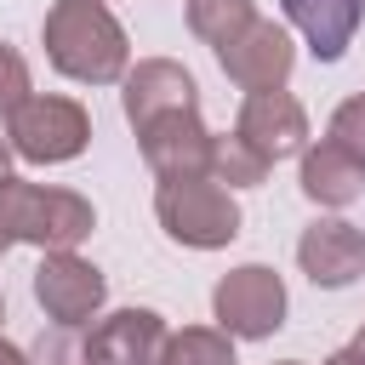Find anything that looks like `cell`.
Wrapping results in <instances>:
<instances>
[{"label":"cell","mask_w":365,"mask_h":365,"mask_svg":"<svg viewBox=\"0 0 365 365\" xmlns=\"http://www.w3.org/2000/svg\"><path fill=\"white\" fill-rule=\"evenodd\" d=\"M40 46L46 63L74 86H120L131 68V40L103 0H51Z\"/></svg>","instance_id":"obj_1"},{"label":"cell","mask_w":365,"mask_h":365,"mask_svg":"<svg viewBox=\"0 0 365 365\" xmlns=\"http://www.w3.org/2000/svg\"><path fill=\"white\" fill-rule=\"evenodd\" d=\"M154 217L171 245L188 251H222L240 240V200L217 177H160L154 188Z\"/></svg>","instance_id":"obj_2"},{"label":"cell","mask_w":365,"mask_h":365,"mask_svg":"<svg viewBox=\"0 0 365 365\" xmlns=\"http://www.w3.org/2000/svg\"><path fill=\"white\" fill-rule=\"evenodd\" d=\"M0 222L11 228L17 245L74 251V245L97 228V211H91V200L74 194V188H40V182L11 177V182L0 188Z\"/></svg>","instance_id":"obj_3"},{"label":"cell","mask_w":365,"mask_h":365,"mask_svg":"<svg viewBox=\"0 0 365 365\" xmlns=\"http://www.w3.org/2000/svg\"><path fill=\"white\" fill-rule=\"evenodd\" d=\"M6 143H11V154L29 160V165L80 160L86 143H91V114H86V103H74V97L34 91L29 103H17V108L6 114Z\"/></svg>","instance_id":"obj_4"},{"label":"cell","mask_w":365,"mask_h":365,"mask_svg":"<svg viewBox=\"0 0 365 365\" xmlns=\"http://www.w3.org/2000/svg\"><path fill=\"white\" fill-rule=\"evenodd\" d=\"M285 279L268 268V262H240V268H228L222 279H217V291H211V319L228 331V336H240V342H262V336H274L279 325H285Z\"/></svg>","instance_id":"obj_5"},{"label":"cell","mask_w":365,"mask_h":365,"mask_svg":"<svg viewBox=\"0 0 365 365\" xmlns=\"http://www.w3.org/2000/svg\"><path fill=\"white\" fill-rule=\"evenodd\" d=\"M103 297H108V279L91 257L80 251H40V268H34V302L51 325H91L103 314Z\"/></svg>","instance_id":"obj_6"},{"label":"cell","mask_w":365,"mask_h":365,"mask_svg":"<svg viewBox=\"0 0 365 365\" xmlns=\"http://www.w3.org/2000/svg\"><path fill=\"white\" fill-rule=\"evenodd\" d=\"M171 325L154 308H114L86 325V365H165Z\"/></svg>","instance_id":"obj_7"},{"label":"cell","mask_w":365,"mask_h":365,"mask_svg":"<svg viewBox=\"0 0 365 365\" xmlns=\"http://www.w3.org/2000/svg\"><path fill=\"white\" fill-rule=\"evenodd\" d=\"M217 63H222V74H228L240 91H268V86H285V80H291L297 46H291V29H285V23L257 17V23L240 29L228 46H217Z\"/></svg>","instance_id":"obj_8"},{"label":"cell","mask_w":365,"mask_h":365,"mask_svg":"<svg viewBox=\"0 0 365 365\" xmlns=\"http://www.w3.org/2000/svg\"><path fill=\"white\" fill-rule=\"evenodd\" d=\"M120 108H125V125L143 131L148 120L160 114H177V108H200V86L182 63L171 57H137L120 80Z\"/></svg>","instance_id":"obj_9"},{"label":"cell","mask_w":365,"mask_h":365,"mask_svg":"<svg viewBox=\"0 0 365 365\" xmlns=\"http://www.w3.org/2000/svg\"><path fill=\"white\" fill-rule=\"evenodd\" d=\"M234 131H240L262 160H274V165H279V160H291V154H302V148H308V108H302L285 86L245 91Z\"/></svg>","instance_id":"obj_10"},{"label":"cell","mask_w":365,"mask_h":365,"mask_svg":"<svg viewBox=\"0 0 365 365\" xmlns=\"http://www.w3.org/2000/svg\"><path fill=\"white\" fill-rule=\"evenodd\" d=\"M211 137L200 108H177V114H160L137 131V148H143V165L154 177H205L211 171Z\"/></svg>","instance_id":"obj_11"},{"label":"cell","mask_w":365,"mask_h":365,"mask_svg":"<svg viewBox=\"0 0 365 365\" xmlns=\"http://www.w3.org/2000/svg\"><path fill=\"white\" fill-rule=\"evenodd\" d=\"M297 268L319 291H342V285L365 279V234L348 217H314L297 240Z\"/></svg>","instance_id":"obj_12"},{"label":"cell","mask_w":365,"mask_h":365,"mask_svg":"<svg viewBox=\"0 0 365 365\" xmlns=\"http://www.w3.org/2000/svg\"><path fill=\"white\" fill-rule=\"evenodd\" d=\"M297 160H302L297 182H302V194H308L319 211H342V205H354V200L365 194V160L348 154L342 143L319 137V143H308Z\"/></svg>","instance_id":"obj_13"},{"label":"cell","mask_w":365,"mask_h":365,"mask_svg":"<svg viewBox=\"0 0 365 365\" xmlns=\"http://www.w3.org/2000/svg\"><path fill=\"white\" fill-rule=\"evenodd\" d=\"M279 11L319 63H342V51L365 23V0H279Z\"/></svg>","instance_id":"obj_14"},{"label":"cell","mask_w":365,"mask_h":365,"mask_svg":"<svg viewBox=\"0 0 365 365\" xmlns=\"http://www.w3.org/2000/svg\"><path fill=\"white\" fill-rule=\"evenodd\" d=\"M268 171H274V160H262L240 131L211 137V171H205V177H217L222 188H262Z\"/></svg>","instance_id":"obj_15"},{"label":"cell","mask_w":365,"mask_h":365,"mask_svg":"<svg viewBox=\"0 0 365 365\" xmlns=\"http://www.w3.org/2000/svg\"><path fill=\"white\" fill-rule=\"evenodd\" d=\"M182 6H188V34L205 40L211 51L257 23V0H182Z\"/></svg>","instance_id":"obj_16"},{"label":"cell","mask_w":365,"mask_h":365,"mask_svg":"<svg viewBox=\"0 0 365 365\" xmlns=\"http://www.w3.org/2000/svg\"><path fill=\"white\" fill-rule=\"evenodd\" d=\"M165 365H240V354L222 325H182L165 342Z\"/></svg>","instance_id":"obj_17"},{"label":"cell","mask_w":365,"mask_h":365,"mask_svg":"<svg viewBox=\"0 0 365 365\" xmlns=\"http://www.w3.org/2000/svg\"><path fill=\"white\" fill-rule=\"evenodd\" d=\"M29 365H86V325H46L29 342Z\"/></svg>","instance_id":"obj_18"},{"label":"cell","mask_w":365,"mask_h":365,"mask_svg":"<svg viewBox=\"0 0 365 365\" xmlns=\"http://www.w3.org/2000/svg\"><path fill=\"white\" fill-rule=\"evenodd\" d=\"M325 137H331V143H342L348 154H359V160H365V91H354V97H342V103L331 108Z\"/></svg>","instance_id":"obj_19"},{"label":"cell","mask_w":365,"mask_h":365,"mask_svg":"<svg viewBox=\"0 0 365 365\" xmlns=\"http://www.w3.org/2000/svg\"><path fill=\"white\" fill-rule=\"evenodd\" d=\"M29 97H34V80H29V63H23V51L0 40V120H6L17 103H29Z\"/></svg>","instance_id":"obj_20"},{"label":"cell","mask_w":365,"mask_h":365,"mask_svg":"<svg viewBox=\"0 0 365 365\" xmlns=\"http://www.w3.org/2000/svg\"><path fill=\"white\" fill-rule=\"evenodd\" d=\"M319 365H365V354H354V348H336V354H325Z\"/></svg>","instance_id":"obj_21"},{"label":"cell","mask_w":365,"mask_h":365,"mask_svg":"<svg viewBox=\"0 0 365 365\" xmlns=\"http://www.w3.org/2000/svg\"><path fill=\"white\" fill-rule=\"evenodd\" d=\"M0 365H29V354H23V348H11V342L0 336Z\"/></svg>","instance_id":"obj_22"},{"label":"cell","mask_w":365,"mask_h":365,"mask_svg":"<svg viewBox=\"0 0 365 365\" xmlns=\"http://www.w3.org/2000/svg\"><path fill=\"white\" fill-rule=\"evenodd\" d=\"M11 182V143H0V188Z\"/></svg>","instance_id":"obj_23"},{"label":"cell","mask_w":365,"mask_h":365,"mask_svg":"<svg viewBox=\"0 0 365 365\" xmlns=\"http://www.w3.org/2000/svg\"><path fill=\"white\" fill-rule=\"evenodd\" d=\"M11 245H17V240H11V228H6V222H0V257H6V251H11Z\"/></svg>","instance_id":"obj_24"},{"label":"cell","mask_w":365,"mask_h":365,"mask_svg":"<svg viewBox=\"0 0 365 365\" xmlns=\"http://www.w3.org/2000/svg\"><path fill=\"white\" fill-rule=\"evenodd\" d=\"M348 348H354V354H365V325L354 331V342H348Z\"/></svg>","instance_id":"obj_25"},{"label":"cell","mask_w":365,"mask_h":365,"mask_svg":"<svg viewBox=\"0 0 365 365\" xmlns=\"http://www.w3.org/2000/svg\"><path fill=\"white\" fill-rule=\"evenodd\" d=\"M0 325H6V291H0Z\"/></svg>","instance_id":"obj_26"},{"label":"cell","mask_w":365,"mask_h":365,"mask_svg":"<svg viewBox=\"0 0 365 365\" xmlns=\"http://www.w3.org/2000/svg\"><path fill=\"white\" fill-rule=\"evenodd\" d=\"M279 365H302V359H279Z\"/></svg>","instance_id":"obj_27"}]
</instances>
